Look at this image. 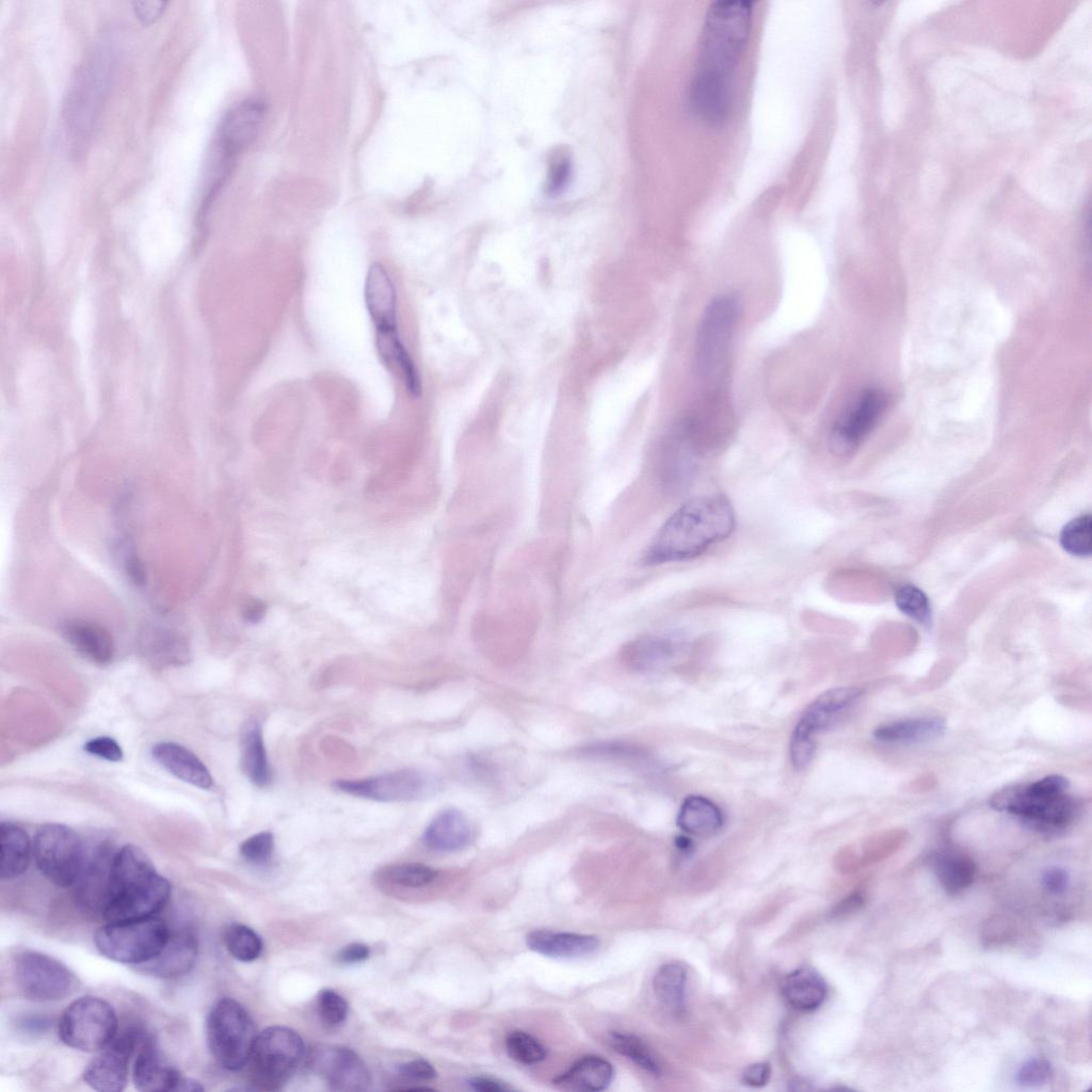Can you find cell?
<instances>
[{"label": "cell", "mask_w": 1092, "mask_h": 1092, "mask_svg": "<svg viewBox=\"0 0 1092 1092\" xmlns=\"http://www.w3.org/2000/svg\"><path fill=\"white\" fill-rule=\"evenodd\" d=\"M612 1065L601 1057L585 1056L574 1063L568 1071L559 1075L553 1083L563 1090L601 1091L612 1080Z\"/></svg>", "instance_id": "27"}, {"label": "cell", "mask_w": 1092, "mask_h": 1092, "mask_svg": "<svg viewBox=\"0 0 1092 1092\" xmlns=\"http://www.w3.org/2000/svg\"><path fill=\"white\" fill-rule=\"evenodd\" d=\"M686 641L676 633L646 635L630 642L623 651L624 661L638 671L662 668L686 649Z\"/></svg>", "instance_id": "19"}, {"label": "cell", "mask_w": 1092, "mask_h": 1092, "mask_svg": "<svg viewBox=\"0 0 1092 1092\" xmlns=\"http://www.w3.org/2000/svg\"><path fill=\"white\" fill-rule=\"evenodd\" d=\"M165 1H133L132 6L135 16L143 25L155 22L162 14Z\"/></svg>", "instance_id": "51"}, {"label": "cell", "mask_w": 1092, "mask_h": 1092, "mask_svg": "<svg viewBox=\"0 0 1092 1092\" xmlns=\"http://www.w3.org/2000/svg\"><path fill=\"white\" fill-rule=\"evenodd\" d=\"M241 765L248 780L258 787H266L271 781V769L263 743L260 725L248 722L241 738Z\"/></svg>", "instance_id": "33"}, {"label": "cell", "mask_w": 1092, "mask_h": 1092, "mask_svg": "<svg viewBox=\"0 0 1092 1092\" xmlns=\"http://www.w3.org/2000/svg\"><path fill=\"white\" fill-rule=\"evenodd\" d=\"M505 1047L511 1058L524 1064L539 1063L547 1055L544 1045L525 1031L511 1032L507 1037Z\"/></svg>", "instance_id": "41"}, {"label": "cell", "mask_w": 1092, "mask_h": 1092, "mask_svg": "<svg viewBox=\"0 0 1092 1092\" xmlns=\"http://www.w3.org/2000/svg\"><path fill=\"white\" fill-rule=\"evenodd\" d=\"M143 651L154 659L180 661L188 656V643L178 631L164 626H147L141 636Z\"/></svg>", "instance_id": "34"}, {"label": "cell", "mask_w": 1092, "mask_h": 1092, "mask_svg": "<svg viewBox=\"0 0 1092 1092\" xmlns=\"http://www.w3.org/2000/svg\"><path fill=\"white\" fill-rule=\"evenodd\" d=\"M206 1034L216 1062L228 1071H239L248 1063L258 1033L247 1011L235 999L223 998L208 1014Z\"/></svg>", "instance_id": "4"}, {"label": "cell", "mask_w": 1092, "mask_h": 1092, "mask_svg": "<svg viewBox=\"0 0 1092 1092\" xmlns=\"http://www.w3.org/2000/svg\"><path fill=\"white\" fill-rule=\"evenodd\" d=\"M468 1086L475 1091L481 1092H501L510 1090L509 1087L485 1077H472L468 1079Z\"/></svg>", "instance_id": "54"}, {"label": "cell", "mask_w": 1092, "mask_h": 1092, "mask_svg": "<svg viewBox=\"0 0 1092 1092\" xmlns=\"http://www.w3.org/2000/svg\"><path fill=\"white\" fill-rule=\"evenodd\" d=\"M1051 1075V1066L1044 1059H1030L1025 1062L1016 1074V1081L1022 1087H1038Z\"/></svg>", "instance_id": "46"}, {"label": "cell", "mask_w": 1092, "mask_h": 1092, "mask_svg": "<svg viewBox=\"0 0 1092 1092\" xmlns=\"http://www.w3.org/2000/svg\"><path fill=\"white\" fill-rule=\"evenodd\" d=\"M63 635L82 656L97 664L109 663L114 655L110 632L99 624L75 620L63 626Z\"/></svg>", "instance_id": "26"}, {"label": "cell", "mask_w": 1092, "mask_h": 1092, "mask_svg": "<svg viewBox=\"0 0 1092 1092\" xmlns=\"http://www.w3.org/2000/svg\"><path fill=\"white\" fill-rule=\"evenodd\" d=\"M264 613V606L258 600L247 603L243 609V617L251 623L258 622Z\"/></svg>", "instance_id": "55"}, {"label": "cell", "mask_w": 1092, "mask_h": 1092, "mask_svg": "<svg viewBox=\"0 0 1092 1092\" xmlns=\"http://www.w3.org/2000/svg\"><path fill=\"white\" fill-rule=\"evenodd\" d=\"M273 848V834L263 831L246 838L240 846V854L251 863L262 864L269 860Z\"/></svg>", "instance_id": "44"}, {"label": "cell", "mask_w": 1092, "mask_h": 1092, "mask_svg": "<svg viewBox=\"0 0 1092 1092\" xmlns=\"http://www.w3.org/2000/svg\"><path fill=\"white\" fill-rule=\"evenodd\" d=\"M990 805L996 810L1021 817L1038 830L1063 828L1073 820L1076 813L1075 801L1065 793L1037 798L1027 793L1026 784L1011 785L996 791L991 797Z\"/></svg>", "instance_id": "13"}, {"label": "cell", "mask_w": 1092, "mask_h": 1092, "mask_svg": "<svg viewBox=\"0 0 1092 1092\" xmlns=\"http://www.w3.org/2000/svg\"><path fill=\"white\" fill-rule=\"evenodd\" d=\"M305 1045L291 1028L272 1026L257 1034L251 1054L252 1080L257 1089L276 1090L301 1063Z\"/></svg>", "instance_id": "7"}, {"label": "cell", "mask_w": 1092, "mask_h": 1092, "mask_svg": "<svg viewBox=\"0 0 1092 1092\" xmlns=\"http://www.w3.org/2000/svg\"><path fill=\"white\" fill-rule=\"evenodd\" d=\"M526 944L545 957L576 959L593 953L599 943L597 937L588 934L534 930L528 933Z\"/></svg>", "instance_id": "24"}, {"label": "cell", "mask_w": 1092, "mask_h": 1092, "mask_svg": "<svg viewBox=\"0 0 1092 1092\" xmlns=\"http://www.w3.org/2000/svg\"><path fill=\"white\" fill-rule=\"evenodd\" d=\"M945 729L946 723L942 718H914L879 725L873 737L888 743H920L943 736Z\"/></svg>", "instance_id": "28"}, {"label": "cell", "mask_w": 1092, "mask_h": 1092, "mask_svg": "<svg viewBox=\"0 0 1092 1092\" xmlns=\"http://www.w3.org/2000/svg\"><path fill=\"white\" fill-rule=\"evenodd\" d=\"M1042 881L1047 890L1059 895L1067 888L1069 874L1065 869L1053 866L1044 870Z\"/></svg>", "instance_id": "50"}, {"label": "cell", "mask_w": 1092, "mask_h": 1092, "mask_svg": "<svg viewBox=\"0 0 1092 1092\" xmlns=\"http://www.w3.org/2000/svg\"><path fill=\"white\" fill-rule=\"evenodd\" d=\"M180 1073L162 1059L152 1037L145 1034L134 1060L132 1080L143 1092L175 1091Z\"/></svg>", "instance_id": "20"}, {"label": "cell", "mask_w": 1092, "mask_h": 1092, "mask_svg": "<svg viewBox=\"0 0 1092 1092\" xmlns=\"http://www.w3.org/2000/svg\"><path fill=\"white\" fill-rule=\"evenodd\" d=\"M382 876L389 882L405 886L420 887L432 882L437 871L419 863L391 865L383 869Z\"/></svg>", "instance_id": "40"}, {"label": "cell", "mask_w": 1092, "mask_h": 1092, "mask_svg": "<svg viewBox=\"0 0 1092 1092\" xmlns=\"http://www.w3.org/2000/svg\"><path fill=\"white\" fill-rule=\"evenodd\" d=\"M365 303L375 333L398 331L395 286L380 263H373L365 283Z\"/></svg>", "instance_id": "21"}, {"label": "cell", "mask_w": 1092, "mask_h": 1092, "mask_svg": "<svg viewBox=\"0 0 1092 1092\" xmlns=\"http://www.w3.org/2000/svg\"><path fill=\"white\" fill-rule=\"evenodd\" d=\"M84 751L91 755L106 759L108 761H121L124 753L119 743L108 736H100L90 739L83 746Z\"/></svg>", "instance_id": "48"}, {"label": "cell", "mask_w": 1092, "mask_h": 1092, "mask_svg": "<svg viewBox=\"0 0 1092 1092\" xmlns=\"http://www.w3.org/2000/svg\"><path fill=\"white\" fill-rule=\"evenodd\" d=\"M15 983L20 993L35 1001H55L71 995L78 980L59 960L39 951L23 949L12 960Z\"/></svg>", "instance_id": "11"}, {"label": "cell", "mask_w": 1092, "mask_h": 1092, "mask_svg": "<svg viewBox=\"0 0 1092 1092\" xmlns=\"http://www.w3.org/2000/svg\"><path fill=\"white\" fill-rule=\"evenodd\" d=\"M168 937L166 924L151 916L108 922L96 931L94 943L97 950L112 961L142 965L158 956Z\"/></svg>", "instance_id": "5"}, {"label": "cell", "mask_w": 1092, "mask_h": 1092, "mask_svg": "<svg viewBox=\"0 0 1092 1092\" xmlns=\"http://www.w3.org/2000/svg\"><path fill=\"white\" fill-rule=\"evenodd\" d=\"M864 903L863 897L855 893L849 896L842 903L837 906V913H850L860 909Z\"/></svg>", "instance_id": "56"}, {"label": "cell", "mask_w": 1092, "mask_h": 1092, "mask_svg": "<svg viewBox=\"0 0 1092 1092\" xmlns=\"http://www.w3.org/2000/svg\"><path fill=\"white\" fill-rule=\"evenodd\" d=\"M608 1042L614 1050L627 1057L646 1072L653 1075H658L660 1073V1069L655 1057L638 1037L614 1031L610 1033Z\"/></svg>", "instance_id": "37"}, {"label": "cell", "mask_w": 1092, "mask_h": 1092, "mask_svg": "<svg viewBox=\"0 0 1092 1092\" xmlns=\"http://www.w3.org/2000/svg\"><path fill=\"white\" fill-rule=\"evenodd\" d=\"M1092 518L1081 515L1067 523L1061 531V546L1071 555L1086 557L1091 555Z\"/></svg>", "instance_id": "39"}, {"label": "cell", "mask_w": 1092, "mask_h": 1092, "mask_svg": "<svg viewBox=\"0 0 1092 1092\" xmlns=\"http://www.w3.org/2000/svg\"><path fill=\"white\" fill-rule=\"evenodd\" d=\"M735 525V512L726 496L707 494L693 497L659 529L645 555V562L663 564L698 557L726 540Z\"/></svg>", "instance_id": "2"}, {"label": "cell", "mask_w": 1092, "mask_h": 1092, "mask_svg": "<svg viewBox=\"0 0 1092 1092\" xmlns=\"http://www.w3.org/2000/svg\"><path fill=\"white\" fill-rule=\"evenodd\" d=\"M33 849L23 829L12 822L0 825V874L3 880L22 874L29 867Z\"/></svg>", "instance_id": "29"}, {"label": "cell", "mask_w": 1092, "mask_h": 1092, "mask_svg": "<svg viewBox=\"0 0 1092 1092\" xmlns=\"http://www.w3.org/2000/svg\"><path fill=\"white\" fill-rule=\"evenodd\" d=\"M895 601L898 609L908 616L920 624H929L930 603L926 594L917 587L912 584L899 587L895 594Z\"/></svg>", "instance_id": "42"}, {"label": "cell", "mask_w": 1092, "mask_h": 1092, "mask_svg": "<svg viewBox=\"0 0 1092 1092\" xmlns=\"http://www.w3.org/2000/svg\"><path fill=\"white\" fill-rule=\"evenodd\" d=\"M145 1033L129 1029L115 1038L100 1050L84 1069L83 1080L100 1092H121L128 1080L129 1061L141 1044Z\"/></svg>", "instance_id": "15"}, {"label": "cell", "mask_w": 1092, "mask_h": 1092, "mask_svg": "<svg viewBox=\"0 0 1092 1092\" xmlns=\"http://www.w3.org/2000/svg\"><path fill=\"white\" fill-rule=\"evenodd\" d=\"M203 1090L204 1088L199 1082L194 1079L183 1077L182 1075L175 1089L176 1092H199Z\"/></svg>", "instance_id": "57"}, {"label": "cell", "mask_w": 1092, "mask_h": 1092, "mask_svg": "<svg viewBox=\"0 0 1092 1092\" xmlns=\"http://www.w3.org/2000/svg\"><path fill=\"white\" fill-rule=\"evenodd\" d=\"M32 849L38 870L59 887L76 884L87 860L79 836L70 828L59 823L41 826Z\"/></svg>", "instance_id": "8"}, {"label": "cell", "mask_w": 1092, "mask_h": 1092, "mask_svg": "<svg viewBox=\"0 0 1092 1092\" xmlns=\"http://www.w3.org/2000/svg\"><path fill=\"white\" fill-rule=\"evenodd\" d=\"M309 1065L336 1091H364L370 1083V1074L364 1061L347 1047L318 1045L310 1051Z\"/></svg>", "instance_id": "16"}, {"label": "cell", "mask_w": 1092, "mask_h": 1092, "mask_svg": "<svg viewBox=\"0 0 1092 1092\" xmlns=\"http://www.w3.org/2000/svg\"><path fill=\"white\" fill-rule=\"evenodd\" d=\"M1069 780L1059 774H1050L1037 782L1026 784L1028 794L1037 798H1053L1065 792Z\"/></svg>", "instance_id": "47"}, {"label": "cell", "mask_w": 1092, "mask_h": 1092, "mask_svg": "<svg viewBox=\"0 0 1092 1092\" xmlns=\"http://www.w3.org/2000/svg\"><path fill=\"white\" fill-rule=\"evenodd\" d=\"M318 1010L322 1021L328 1026L341 1024L348 1013L347 1000L331 989H324L318 996Z\"/></svg>", "instance_id": "43"}, {"label": "cell", "mask_w": 1092, "mask_h": 1092, "mask_svg": "<svg viewBox=\"0 0 1092 1092\" xmlns=\"http://www.w3.org/2000/svg\"><path fill=\"white\" fill-rule=\"evenodd\" d=\"M739 312L734 295H719L704 309L695 338L694 370L705 380L718 376L726 363Z\"/></svg>", "instance_id": "6"}, {"label": "cell", "mask_w": 1092, "mask_h": 1092, "mask_svg": "<svg viewBox=\"0 0 1092 1092\" xmlns=\"http://www.w3.org/2000/svg\"><path fill=\"white\" fill-rule=\"evenodd\" d=\"M335 788L344 793L381 802L416 801L433 796L439 781L433 774L405 768L359 780H338Z\"/></svg>", "instance_id": "12"}, {"label": "cell", "mask_w": 1092, "mask_h": 1092, "mask_svg": "<svg viewBox=\"0 0 1092 1092\" xmlns=\"http://www.w3.org/2000/svg\"><path fill=\"white\" fill-rule=\"evenodd\" d=\"M116 549L119 562L127 577L135 585L142 587L146 581V573L133 546L127 540H121L116 544Z\"/></svg>", "instance_id": "45"}, {"label": "cell", "mask_w": 1092, "mask_h": 1092, "mask_svg": "<svg viewBox=\"0 0 1092 1092\" xmlns=\"http://www.w3.org/2000/svg\"><path fill=\"white\" fill-rule=\"evenodd\" d=\"M471 836V829L466 816L455 808H447L438 813L428 824L422 840L434 851L453 852L465 848Z\"/></svg>", "instance_id": "25"}, {"label": "cell", "mask_w": 1092, "mask_h": 1092, "mask_svg": "<svg viewBox=\"0 0 1092 1092\" xmlns=\"http://www.w3.org/2000/svg\"><path fill=\"white\" fill-rule=\"evenodd\" d=\"M857 687H837L817 696L799 718L789 741V756L797 769L805 768L814 757L818 735L850 707L862 694Z\"/></svg>", "instance_id": "10"}, {"label": "cell", "mask_w": 1092, "mask_h": 1092, "mask_svg": "<svg viewBox=\"0 0 1092 1092\" xmlns=\"http://www.w3.org/2000/svg\"><path fill=\"white\" fill-rule=\"evenodd\" d=\"M887 404V396L878 388L860 391L831 429V451L838 456L853 453L879 421Z\"/></svg>", "instance_id": "14"}, {"label": "cell", "mask_w": 1092, "mask_h": 1092, "mask_svg": "<svg viewBox=\"0 0 1092 1092\" xmlns=\"http://www.w3.org/2000/svg\"><path fill=\"white\" fill-rule=\"evenodd\" d=\"M934 871L943 887L957 894L968 887L975 878L976 866L971 858L953 853H942L934 858Z\"/></svg>", "instance_id": "35"}, {"label": "cell", "mask_w": 1092, "mask_h": 1092, "mask_svg": "<svg viewBox=\"0 0 1092 1092\" xmlns=\"http://www.w3.org/2000/svg\"><path fill=\"white\" fill-rule=\"evenodd\" d=\"M398 1072L406 1078L416 1080H430L436 1077V1071L433 1065L422 1059L399 1065Z\"/></svg>", "instance_id": "49"}, {"label": "cell", "mask_w": 1092, "mask_h": 1092, "mask_svg": "<svg viewBox=\"0 0 1092 1092\" xmlns=\"http://www.w3.org/2000/svg\"><path fill=\"white\" fill-rule=\"evenodd\" d=\"M117 1027L116 1013L108 1001L96 996H82L64 1010L59 1022V1037L74 1049L100 1051L115 1038Z\"/></svg>", "instance_id": "9"}, {"label": "cell", "mask_w": 1092, "mask_h": 1092, "mask_svg": "<svg viewBox=\"0 0 1092 1092\" xmlns=\"http://www.w3.org/2000/svg\"><path fill=\"white\" fill-rule=\"evenodd\" d=\"M262 113L261 103L254 100L243 101L228 111L219 130L216 154L220 163L227 166L231 157L252 141L261 123Z\"/></svg>", "instance_id": "18"}, {"label": "cell", "mask_w": 1092, "mask_h": 1092, "mask_svg": "<svg viewBox=\"0 0 1092 1092\" xmlns=\"http://www.w3.org/2000/svg\"><path fill=\"white\" fill-rule=\"evenodd\" d=\"M771 1076V1067L767 1062H758L746 1066L742 1073V1081L750 1087L765 1086Z\"/></svg>", "instance_id": "52"}, {"label": "cell", "mask_w": 1092, "mask_h": 1092, "mask_svg": "<svg viewBox=\"0 0 1092 1092\" xmlns=\"http://www.w3.org/2000/svg\"><path fill=\"white\" fill-rule=\"evenodd\" d=\"M677 825L687 834L708 837L720 831L723 825V815L721 809L708 798L688 796L679 807Z\"/></svg>", "instance_id": "30"}, {"label": "cell", "mask_w": 1092, "mask_h": 1092, "mask_svg": "<svg viewBox=\"0 0 1092 1092\" xmlns=\"http://www.w3.org/2000/svg\"><path fill=\"white\" fill-rule=\"evenodd\" d=\"M376 348L382 360L399 373L408 392L419 397L421 383L418 370L397 332L376 333Z\"/></svg>", "instance_id": "32"}, {"label": "cell", "mask_w": 1092, "mask_h": 1092, "mask_svg": "<svg viewBox=\"0 0 1092 1092\" xmlns=\"http://www.w3.org/2000/svg\"><path fill=\"white\" fill-rule=\"evenodd\" d=\"M152 758L177 778L202 789H209L213 778L205 764L189 749L175 742H159L151 749Z\"/></svg>", "instance_id": "22"}, {"label": "cell", "mask_w": 1092, "mask_h": 1092, "mask_svg": "<svg viewBox=\"0 0 1092 1092\" xmlns=\"http://www.w3.org/2000/svg\"><path fill=\"white\" fill-rule=\"evenodd\" d=\"M782 990L787 1001L801 1011L817 1009L826 995L824 980L818 973L807 967L788 974L782 982Z\"/></svg>", "instance_id": "31"}, {"label": "cell", "mask_w": 1092, "mask_h": 1092, "mask_svg": "<svg viewBox=\"0 0 1092 1092\" xmlns=\"http://www.w3.org/2000/svg\"><path fill=\"white\" fill-rule=\"evenodd\" d=\"M686 969L677 963L661 966L653 980L657 999L668 1009L680 1012L684 1009Z\"/></svg>", "instance_id": "36"}, {"label": "cell", "mask_w": 1092, "mask_h": 1092, "mask_svg": "<svg viewBox=\"0 0 1092 1092\" xmlns=\"http://www.w3.org/2000/svg\"><path fill=\"white\" fill-rule=\"evenodd\" d=\"M171 885L139 847L127 845L113 854L101 909L108 922L151 917L167 903Z\"/></svg>", "instance_id": "3"}, {"label": "cell", "mask_w": 1092, "mask_h": 1092, "mask_svg": "<svg viewBox=\"0 0 1092 1092\" xmlns=\"http://www.w3.org/2000/svg\"><path fill=\"white\" fill-rule=\"evenodd\" d=\"M229 953L239 961L256 960L262 950V942L257 933L242 924H231L224 935Z\"/></svg>", "instance_id": "38"}, {"label": "cell", "mask_w": 1092, "mask_h": 1092, "mask_svg": "<svg viewBox=\"0 0 1092 1092\" xmlns=\"http://www.w3.org/2000/svg\"><path fill=\"white\" fill-rule=\"evenodd\" d=\"M103 59V57H102ZM101 58L86 64L76 77V82L65 102L67 126L83 136L91 130L101 93L108 77L106 60Z\"/></svg>", "instance_id": "17"}, {"label": "cell", "mask_w": 1092, "mask_h": 1092, "mask_svg": "<svg viewBox=\"0 0 1092 1092\" xmlns=\"http://www.w3.org/2000/svg\"><path fill=\"white\" fill-rule=\"evenodd\" d=\"M370 950L367 945L353 943L343 947L337 954L336 960L340 963H357L369 957Z\"/></svg>", "instance_id": "53"}, {"label": "cell", "mask_w": 1092, "mask_h": 1092, "mask_svg": "<svg viewBox=\"0 0 1092 1092\" xmlns=\"http://www.w3.org/2000/svg\"><path fill=\"white\" fill-rule=\"evenodd\" d=\"M751 22L752 3L748 1H716L707 11L690 86V103L706 122L718 124L727 117L732 79Z\"/></svg>", "instance_id": "1"}, {"label": "cell", "mask_w": 1092, "mask_h": 1092, "mask_svg": "<svg viewBox=\"0 0 1092 1092\" xmlns=\"http://www.w3.org/2000/svg\"><path fill=\"white\" fill-rule=\"evenodd\" d=\"M197 940L190 932L170 934L163 949L139 969L161 978H174L187 974L195 963Z\"/></svg>", "instance_id": "23"}]
</instances>
